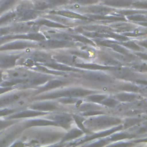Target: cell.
I'll use <instances>...</instances> for the list:
<instances>
[{
  "instance_id": "obj_1",
  "label": "cell",
  "mask_w": 147,
  "mask_h": 147,
  "mask_svg": "<svg viewBox=\"0 0 147 147\" xmlns=\"http://www.w3.org/2000/svg\"><path fill=\"white\" fill-rule=\"evenodd\" d=\"M64 133L61 131L54 129H34L32 132L29 131L22 136V138L28 139L30 144L45 145L51 142H60V140Z\"/></svg>"
},
{
  "instance_id": "obj_2",
  "label": "cell",
  "mask_w": 147,
  "mask_h": 147,
  "mask_svg": "<svg viewBox=\"0 0 147 147\" xmlns=\"http://www.w3.org/2000/svg\"><path fill=\"white\" fill-rule=\"evenodd\" d=\"M96 93L95 90L82 87H70V88H64V89L55 90V91L50 92L48 94H40L32 99V100H57L61 97H84V96L91 94Z\"/></svg>"
},
{
  "instance_id": "obj_3",
  "label": "cell",
  "mask_w": 147,
  "mask_h": 147,
  "mask_svg": "<svg viewBox=\"0 0 147 147\" xmlns=\"http://www.w3.org/2000/svg\"><path fill=\"white\" fill-rule=\"evenodd\" d=\"M122 123H123V120L119 118L110 117V116H106L104 114L90 117L87 119L85 118L83 122L85 127L90 133L111 128L113 126L121 124Z\"/></svg>"
},
{
  "instance_id": "obj_4",
  "label": "cell",
  "mask_w": 147,
  "mask_h": 147,
  "mask_svg": "<svg viewBox=\"0 0 147 147\" xmlns=\"http://www.w3.org/2000/svg\"><path fill=\"white\" fill-rule=\"evenodd\" d=\"M103 71H84L81 72L80 78L90 84L107 87L114 83V78L111 75L103 72Z\"/></svg>"
},
{
  "instance_id": "obj_5",
  "label": "cell",
  "mask_w": 147,
  "mask_h": 147,
  "mask_svg": "<svg viewBox=\"0 0 147 147\" xmlns=\"http://www.w3.org/2000/svg\"><path fill=\"white\" fill-rule=\"evenodd\" d=\"M74 6H67V9L75 11L78 13L83 14H91V15H100V16H106L111 15L113 12L116 11V9L112 7L107 6L105 5H88L80 6L79 5L74 4Z\"/></svg>"
},
{
  "instance_id": "obj_6",
  "label": "cell",
  "mask_w": 147,
  "mask_h": 147,
  "mask_svg": "<svg viewBox=\"0 0 147 147\" xmlns=\"http://www.w3.org/2000/svg\"><path fill=\"white\" fill-rule=\"evenodd\" d=\"M25 129L22 122L20 124L15 123L12 128L8 129L5 133H0V146H11Z\"/></svg>"
},
{
  "instance_id": "obj_7",
  "label": "cell",
  "mask_w": 147,
  "mask_h": 147,
  "mask_svg": "<svg viewBox=\"0 0 147 147\" xmlns=\"http://www.w3.org/2000/svg\"><path fill=\"white\" fill-rule=\"evenodd\" d=\"M32 92L31 90L23 89L19 91L10 93V94L0 95V109L5 108L9 105H12L17 103L18 101L22 100L23 99L26 98L31 95Z\"/></svg>"
},
{
  "instance_id": "obj_8",
  "label": "cell",
  "mask_w": 147,
  "mask_h": 147,
  "mask_svg": "<svg viewBox=\"0 0 147 147\" xmlns=\"http://www.w3.org/2000/svg\"><path fill=\"white\" fill-rule=\"evenodd\" d=\"M122 129H123V124H119V125H117V126H113L111 127V129H103V130H101L100 132H94V133H90L89 134H87V136H85L84 138H81L80 140H78L74 141V142H72L71 144V146H78V145H82L83 142H90V141H93L94 140H97L99 138H103L107 137L108 136L111 135L112 133L117 132V131H120Z\"/></svg>"
},
{
  "instance_id": "obj_9",
  "label": "cell",
  "mask_w": 147,
  "mask_h": 147,
  "mask_svg": "<svg viewBox=\"0 0 147 147\" xmlns=\"http://www.w3.org/2000/svg\"><path fill=\"white\" fill-rule=\"evenodd\" d=\"M111 74V76L113 78L122 79V80H128L130 82H133L137 78H140V75L138 74L135 73V71L127 67L124 66H115L112 68L107 71Z\"/></svg>"
},
{
  "instance_id": "obj_10",
  "label": "cell",
  "mask_w": 147,
  "mask_h": 147,
  "mask_svg": "<svg viewBox=\"0 0 147 147\" xmlns=\"http://www.w3.org/2000/svg\"><path fill=\"white\" fill-rule=\"evenodd\" d=\"M38 47L43 49H58V48H67L75 47L76 41H64L56 38L45 39L42 41H38Z\"/></svg>"
},
{
  "instance_id": "obj_11",
  "label": "cell",
  "mask_w": 147,
  "mask_h": 147,
  "mask_svg": "<svg viewBox=\"0 0 147 147\" xmlns=\"http://www.w3.org/2000/svg\"><path fill=\"white\" fill-rule=\"evenodd\" d=\"M38 47L37 45L32 42L30 40L25 39H15L12 41L7 42L0 46V51H7L22 50L27 48H35Z\"/></svg>"
},
{
  "instance_id": "obj_12",
  "label": "cell",
  "mask_w": 147,
  "mask_h": 147,
  "mask_svg": "<svg viewBox=\"0 0 147 147\" xmlns=\"http://www.w3.org/2000/svg\"><path fill=\"white\" fill-rule=\"evenodd\" d=\"M47 119H51L55 121L57 124L58 127H61L64 129H70L74 123L73 115L67 114L65 113H57L55 114L48 115V117H46Z\"/></svg>"
},
{
  "instance_id": "obj_13",
  "label": "cell",
  "mask_w": 147,
  "mask_h": 147,
  "mask_svg": "<svg viewBox=\"0 0 147 147\" xmlns=\"http://www.w3.org/2000/svg\"><path fill=\"white\" fill-rule=\"evenodd\" d=\"M29 109L43 112H53L57 111L61 109V107L57 103L53 101V100H37L35 103H32L28 106Z\"/></svg>"
},
{
  "instance_id": "obj_14",
  "label": "cell",
  "mask_w": 147,
  "mask_h": 147,
  "mask_svg": "<svg viewBox=\"0 0 147 147\" xmlns=\"http://www.w3.org/2000/svg\"><path fill=\"white\" fill-rule=\"evenodd\" d=\"M69 84H71V81L69 80H65V79H61H61L60 78H56V79L53 78L51 80H49L48 81H47L43 85L38 87V88L33 94L34 95H38V94H40L41 93H44V92L50 91V90H52L54 89H57V88H59L61 87H64V86H66Z\"/></svg>"
},
{
  "instance_id": "obj_15",
  "label": "cell",
  "mask_w": 147,
  "mask_h": 147,
  "mask_svg": "<svg viewBox=\"0 0 147 147\" xmlns=\"http://www.w3.org/2000/svg\"><path fill=\"white\" fill-rule=\"evenodd\" d=\"M28 57H29L32 60H33L37 64H42V65L55 61L52 58V55H51V54L46 52L45 51L40 50L31 51L28 54Z\"/></svg>"
},
{
  "instance_id": "obj_16",
  "label": "cell",
  "mask_w": 147,
  "mask_h": 147,
  "mask_svg": "<svg viewBox=\"0 0 147 147\" xmlns=\"http://www.w3.org/2000/svg\"><path fill=\"white\" fill-rule=\"evenodd\" d=\"M48 112H43V111H38L34 110H25L19 111L18 113H14L9 115V117L6 119H25V118H33L35 117H41V116H46L48 115Z\"/></svg>"
},
{
  "instance_id": "obj_17",
  "label": "cell",
  "mask_w": 147,
  "mask_h": 147,
  "mask_svg": "<svg viewBox=\"0 0 147 147\" xmlns=\"http://www.w3.org/2000/svg\"><path fill=\"white\" fill-rule=\"evenodd\" d=\"M49 14H55V15H59L66 17V18H71V19H76V20L81 21H88V22H94L92 21L90 18L87 17L84 15L78 13L77 11L71 10V9H61V10H51L48 12Z\"/></svg>"
},
{
  "instance_id": "obj_18",
  "label": "cell",
  "mask_w": 147,
  "mask_h": 147,
  "mask_svg": "<svg viewBox=\"0 0 147 147\" xmlns=\"http://www.w3.org/2000/svg\"><path fill=\"white\" fill-rule=\"evenodd\" d=\"M21 57V55H0V69L9 70L12 68Z\"/></svg>"
},
{
  "instance_id": "obj_19",
  "label": "cell",
  "mask_w": 147,
  "mask_h": 147,
  "mask_svg": "<svg viewBox=\"0 0 147 147\" xmlns=\"http://www.w3.org/2000/svg\"><path fill=\"white\" fill-rule=\"evenodd\" d=\"M52 58L58 63L71 67H75V64L80 62L78 61L80 60L79 57H75L74 55H71L68 52L67 54H57V55H52Z\"/></svg>"
},
{
  "instance_id": "obj_20",
  "label": "cell",
  "mask_w": 147,
  "mask_h": 147,
  "mask_svg": "<svg viewBox=\"0 0 147 147\" xmlns=\"http://www.w3.org/2000/svg\"><path fill=\"white\" fill-rule=\"evenodd\" d=\"M117 89L121 91L137 93V94H140L141 95L144 94L145 96L146 94V86H141V85H138L133 82L123 83L122 84L117 86Z\"/></svg>"
},
{
  "instance_id": "obj_21",
  "label": "cell",
  "mask_w": 147,
  "mask_h": 147,
  "mask_svg": "<svg viewBox=\"0 0 147 147\" xmlns=\"http://www.w3.org/2000/svg\"><path fill=\"white\" fill-rule=\"evenodd\" d=\"M97 61L99 64L104 65V66L115 67V66H123L124 65L122 62L119 61L118 60L113 57L109 53L100 52L97 55Z\"/></svg>"
},
{
  "instance_id": "obj_22",
  "label": "cell",
  "mask_w": 147,
  "mask_h": 147,
  "mask_svg": "<svg viewBox=\"0 0 147 147\" xmlns=\"http://www.w3.org/2000/svg\"><path fill=\"white\" fill-rule=\"evenodd\" d=\"M44 66L47 67L48 68L53 69V70L62 71V72H67V73L68 72H73V73L78 72V73H81V72L84 71L83 69L78 68V67H75L67 66V65H65V64L58 63V62L55 61H53L50 62V63L44 64Z\"/></svg>"
},
{
  "instance_id": "obj_23",
  "label": "cell",
  "mask_w": 147,
  "mask_h": 147,
  "mask_svg": "<svg viewBox=\"0 0 147 147\" xmlns=\"http://www.w3.org/2000/svg\"><path fill=\"white\" fill-rule=\"evenodd\" d=\"M25 128L36 127V126H57V124L53 120L48 119H32L23 122Z\"/></svg>"
},
{
  "instance_id": "obj_24",
  "label": "cell",
  "mask_w": 147,
  "mask_h": 147,
  "mask_svg": "<svg viewBox=\"0 0 147 147\" xmlns=\"http://www.w3.org/2000/svg\"><path fill=\"white\" fill-rule=\"evenodd\" d=\"M36 71H28L27 69H16V70H11L8 71L6 73L5 78L6 79L9 78H21V79H28L32 75H34Z\"/></svg>"
},
{
  "instance_id": "obj_25",
  "label": "cell",
  "mask_w": 147,
  "mask_h": 147,
  "mask_svg": "<svg viewBox=\"0 0 147 147\" xmlns=\"http://www.w3.org/2000/svg\"><path fill=\"white\" fill-rule=\"evenodd\" d=\"M110 27H111L114 30L115 32H132L136 28V25L133 23H126V21L122 22H114L110 23ZM120 33V34H121Z\"/></svg>"
},
{
  "instance_id": "obj_26",
  "label": "cell",
  "mask_w": 147,
  "mask_h": 147,
  "mask_svg": "<svg viewBox=\"0 0 147 147\" xmlns=\"http://www.w3.org/2000/svg\"><path fill=\"white\" fill-rule=\"evenodd\" d=\"M137 137V135L136 133H129L127 132H119V131H117L115 133H112L111 135L108 136L105 139L109 142H117V141H119V140H132L134 138Z\"/></svg>"
},
{
  "instance_id": "obj_27",
  "label": "cell",
  "mask_w": 147,
  "mask_h": 147,
  "mask_svg": "<svg viewBox=\"0 0 147 147\" xmlns=\"http://www.w3.org/2000/svg\"><path fill=\"white\" fill-rule=\"evenodd\" d=\"M134 0H100L101 3L114 9H129Z\"/></svg>"
},
{
  "instance_id": "obj_28",
  "label": "cell",
  "mask_w": 147,
  "mask_h": 147,
  "mask_svg": "<svg viewBox=\"0 0 147 147\" xmlns=\"http://www.w3.org/2000/svg\"><path fill=\"white\" fill-rule=\"evenodd\" d=\"M44 18H48L50 20H52L54 22H56L57 23L62 24V25H66L67 27L70 26H74L77 24L79 23L76 21V19H71V18H66L64 16H59V15H55V14H49L48 16H45Z\"/></svg>"
},
{
  "instance_id": "obj_29",
  "label": "cell",
  "mask_w": 147,
  "mask_h": 147,
  "mask_svg": "<svg viewBox=\"0 0 147 147\" xmlns=\"http://www.w3.org/2000/svg\"><path fill=\"white\" fill-rule=\"evenodd\" d=\"M32 24H34L35 25H38L39 27L41 26H46L48 28H64V29H67L69 27L66 26V25H62L60 23H57L56 22H54L50 19H47L46 18H38V19H35L34 21H32Z\"/></svg>"
},
{
  "instance_id": "obj_30",
  "label": "cell",
  "mask_w": 147,
  "mask_h": 147,
  "mask_svg": "<svg viewBox=\"0 0 147 147\" xmlns=\"http://www.w3.org/2000/svg\"><path fill=\"white\" fill-rule=\"evenodd\" d=\"M84 134V131L81 130L80 128L78 127H74V128L70 129V130L67 133H64V136L60 140V144H62L63 142H71L72 140H76L78 137L82 136Z\"/></svg>"
},
{
  "instance_id": "obj_31",
  "label": "cell",
  "mask_w": 147,
  "mask_h": 147,
  "mask_svg": "<svg viewBox=\"0 0 147 147\" xmlns=\"http://www.w3.org/2000/svg\"><path fill=\"white\" fill-rule=\"evenodd\" d=\"M76 67L83 70H89V71H109L113 67L104 66L96 63H84V62H78L75 64Z\"/></svg>"
},
{
  "instance_id": "obj_32",
  "label": "cell",
  "mask_w": 147,
  "mask_h": 147,
  "mask_svg": "<svg viewBox=\"0 0 147 147\" xmlns=\"http://www.w3.org/2000/svg\"><path fill=\"white\" fill-rule=\"evenodd\" d=\"M115 98L119 102H132V101L136 100L142 99V96L141 94H138L137 93H132V92H122V93H118L115 95Z\"/></svg>"
},
{
  "instance_id": "obj_33",
  "label": "cell",
  "mask_w": 147,
  "mask_h": 147,
  "mask_svg": "<svg viewBox=\"0 0 147 147\" xmlns=\"http://www.w3.org/2000/svg\"><path fill=\"white\" fill-rule=\"evenodd\" d=\"M82 29L85 31H89V32H100V33H110L115 31L112 28L107 25H87L80 26Z\"/></svg>"
},
{
  "instance_id": "obj_34",
  "label": "cell",
  "mask_w": 147,
  "mask_h": 147,
  "mask_svg": "<svg viewBox=\"0 0 147 147\" xmlns=\"http://www.w3.org/2000/svg\"><path fill=\"white\" fill-rule=\"evenodd\" d=\"M146 117L144 116V117H135V116H132V117H128L123 120V129L128 128H132L133 126H137L140 124L142 123L143 122L146 121Z\"/></svg>"
},
{
  "instance_id": "obj_35",
  "label": "cell",
  "mask_w": 147,
  "mask_h": 147,
  "mask_svg": "<svg viewBox=\"0 0 147 147\" xmlns=\"http://www.w3.org/2000/svg\"><path fill=\"white\" fill-rule=\"evenodd\" d=\"M33 9V5H32V1L31 0H22L18 2L17 6H16L15 11H16L17 18H19L23 13H25V11L28 9Z\"/></svg>"
},
{
  "instance_id": "obj_36",
  "label": "cell",
  "mask_w": 147,
  "mask_h": 147,
  "mask_svg": "<svg viewBox=\"0 0 147 147\" xmlns=\"http://www.w3.org/2000/svg\"><path fill=\"white\" fill-rule=\"evenodd\" d=\"M38 11H36L34 9H28L25 13H23L19 18H17L16 21L17 22H32L38 18Z\"/></svg>"
},
{
  "instance_id": "obj_37",
  "label": "cell",
  "mask_w": 147,
  "mask_h": 147,
  "mask_svg": "<svg viewBox=\"0 0 147 147\" xmlns=\"http://www.w3.org/2000/svg\"><path fill=\"white\" fill-rule=\"evenodd\" d=\"M17 18L15 10L8 11L6 13H3L0 16V27L9 24L12 21H15Z\"/></svg>"
},
{
  "instance_id": "obj_38",
  "label": "cell",
  "mask_w": 147,
  "mask_h": 147,
  "mask_svg": "<svg viewBox=\"0 0 147 147\" xmlns=\"http://www.w3.org/2000/svg\"><path fill=\"white\" fill-rule=\"evenodd\" d=\"M21 0H0V16L17 5Z\"/></svg>"
},
{
  "instance_id": "obj_39",
  "label": "cell",
  "mask_w": 147,
  "mask_h": 147,
  "mask_svg": "<svg viewBox=\"0 0 147 147\" xmlns=\"http://www.w3.org/2000/svg\"><path fill=\"white\" fill-rule=\"evenodd\" d=\"M32 5H33V9L38 11L51 9L50 5L48 4V2L46 0H32Z\"/></svg>"
},
{
  "instance_id": "obj_40",
  "label": "cell",
  "mask_w": 147,
  "mask_h": 147,
  "mask_svg": "<svg viewBox=\"0 0 147 147\" xmlns=\"http://www.w3.org/2000/svg\"><path fill=\"white\" fill-rule=\"evenodd\" d=\"M107 96L106 94H97L96 93H95V94H89L84 97L86 101H89V102L95 103H100L101 101H103Z\"/></svg>"
},
{
  "instance_id": "obj_41",
  "label": "cell",
  "mask_w": 147,
  "mask_h": 147,
  "mask_svg": "<svg viewBox=\"0 0 147 147\" xmlns=\"http://www.w3.org/2000/svg\"><path fill=\"white\" fill-rule=\"evenodd\" d=\"M133 71H136V72H140V73H144L146 74L147 72V65L146 61L140 63V61L133 62L130 64V67Z\"/></svg>"
},
{
  "instance_id": "obj_42",
  "label": "cell",
  "mask_w": 147,
  "mask_h": 147,
  "mask_svg": "<svg viewBox=\"0 0 147 147\" xmlns=\"http://www.w3.org/2000/svg\"><path fill=\"white\" fill-rule=\"evenodd\" d=\"M119 44L127 49L134 51H142V47L139 45L137 43H136L135 41L128 40L126 41H119Z\"/></svg>"
},
{
  "instance_id": "obj_43",
  "label": "cell",
  "mask_w": 147,
  "mask_h": 147,
  "mask_svg": "<svg viewBox=\"0 0 147 147\" xmlns=\"http://www.w3.org/2000/svg\"><path fill=\"white\" fill-rule=\"evenodd\" d=\"M37 64V63L32 60L29 57H25V58H22L21 57L17 61V63H16V65H19V66L25 67H27V68H32L34 66H35Z\"/></svg>"
},
{
  "instance_id": "obj_44",
  "label": "cell",
  "mask_w": 147,
  "mask_h": 147,
  "mask_svg": "<svg viewBox=\"0 0 147 147\" xmlns=\"http://www.w3.org/2000/svg\"><path fill=\"white\" fill-rule=\"evenodd\" d=\"M73 118L74 122L76 123V124L78 125V128H80L81 130L84 131V133L85 134H89V133H90V132L85 127L84 123H83V122H84V120L85 119L84 117H83L81 115H80V116H78V115H73Z\"/></svg>"
},
{
  "instance_id": "obj_45",
  "label": "cell",
  "mask_w": 147,
  "mask_h": 147,
  "mask_svg": "<svg viewBox=\"0 0 147 147\" xmlns=\"http://www.w3.org/2000/svg\"><path fill=\"white\" fill-rule=\"evenodd\" d=\"M102 106L104 107H108L113 108L116 107L119 104V101H118L117 99L113 98V97H106L103 101H101L100 103Z\"/></svg>"
},
{
  "instance_id": "obj_46",
  "label": "cell",
  "mask_w": 147,
  "mask_h": 147,
  "mask_svg": "<svg viewBox=\"0 0 147 147\" xmlns=\"http://www.w3.org/2000/svg\"><path fill=\"white\" fill-rule=\"evenodd\" d=\"M146 0H134L131 4L129 9H138V10H146Z\"/></svg>"
},
{
  "instance_id": "obj_47",
  "label": "cell",
  "mask_w": 147,
  "mask_h": 147,
  "mask_svg": "<svg viewBox=\"0 0 147 147\" xmlns=\"http://www.w3.org/2000/svg\"><path fill=\"white\" fill-rule=\"evenodd\" d=\"M126 18L129 21H132L134 23L142 22H146V14H134L131 16H126Z\"/></svg>"
},
{
  "instance_id": "obj_48",
  "label": "cell",
  "mask_w": 147,
  "mask_h": 147,
  "mask_svg": "<svg viewBox=\"0 0 147 147\" xmlns=\"http://www.w3.org/2000/svg\"><path fill=\"white\" fill-rule=\"evenodd\" d=\"M16 123H18V119H0V132L4 129H6Z\"/></svg>"
},
{
  "instance_id": "obj_49",
  "label": "cell",
  "mask_w": 147,
  "mask_h": 147,
  "mask_svg": "<svg viewBox=\"0 0 147 147\" xmlns=\"http://www.w3.org/2000/svg\"><path fill=\"white\" fill-rule=\"evenodd\" d=\"M46 1L50 5L51 9L70 5V2L68 0H46Z\"/></svg>"
},
{
  "instance_id": "obj_50",
  "label": "cell",
  "mask_w": 147,
  "mask_h": 147,
  "mask_svg": "<svg viewBox=\"0 0 147 147\" xmlns=\"http://www.w3.org/2000/svg\"><path fill=\"white\" fill-rule=\"evenodd\" d=\"M70 4L79 5H88L96 4L100 0H68Z\"/></svg>"
},
{
  "instance_id": "obj_51",
  "label": "cell",
  "mask_w": 147,
  "mask_h": 147,
  "mask_svg": "<svg viewBox=\"0 0 147 147\" xmlns=\"http://www.w3.org/2000/svg\"><path fill=\"white\" fill-rule=\"evenodd\" d=\"M68 53L71 54V55H74L75 57H79V58H84V59H89L90 55L87 53L84 52L81 50H78V49H73V50L68 51Z\"/></svg>"
},
{
  "instance_id": "obj_52",
  "label": "cell",
  "mask_w": 147,
  "mask_h": 147,
  "mask_svg": "<svg viewBox=\"0 0 147 147\" xmlns=\"http://www.w3.org/2000/svg\"><path fill=\"white\" fill-rule=\"evenodd\" d=\"M57 101L62 104H75L79 100L76 97H71V96H67V97H61L57 99Z\"/></svg>"
},
{
  "instance_id": "obj_53",
  "label": "cell",
  "mask_w": 147,
  "mask_h": 147,
  "mask_svg": "<svg viewBox=\"0 0 147 147\" xmlns=\"http://www.w3.org/2000/svg\"><path fill=\"white\" fill-rule=\"evenodd\" d=\"M143 140H146V139L145 138ZM140 141H142V140H131V141H120L119 140V142H115V143H113V144H110L112 145V146H135L136 142H140Z\"/></svg>"
},
{
  "instance_id": "obj_54",
  "label": "cell",
  "mask_w": 147,
  "mask_h": 147,
  "mask_svg": "<svg viewBox=\"0 0 147 147\" xmlns=\"http://www.w3.org/2000/svg\"><path fill=\"white\" fill-rule=\"evenodd\" d=\"M104 114V113L103 111H101V110H88V111H85V112L80 113V115L83 116V117H94V116H96V115Z\"/></svg>"
},
{
  "instance_id": "obj_55",
  "label": "cell",
  "mask_w": 147,
  "mask_h": 147,
  "mask_svg": "<svg viewBox=\"0 0 147 147\" xmlns=\"http://www.w3.org/2000/svg\"><path fill=\"white\" fill-rule=\"evenodd\" d=\"M109 141L106 140L105 137L104 139H102V138H99L97 141H95V142H93L90 144H85L86 146H107L109 145Z\"/></svg>"
},
{
  "instance_id": "obj_56",
  "label": "cell",
  "mask_w": 147,
  "mask_h": 147,
  "mask_svg": "<svg viewBox=\"0 0 147 147\" xmlns=\"http://www.w3.org/2000/svg\"><path fill=\"white\" fill-rule=\"evenodd\" d=\"M17 112L16 109H11V108H2L0 109V117H5V116H9V115Z\"/></svg>"
},
{
  "instance_id": "obj_57",
  "label": "cell",
  "mask_w": 147,
  "mask_h": 147,
  "mask_svg": "<svg viewBox=\"0 0 147 147\" xmlns=\"http://www.w3.org/2000/svg\"><path fill=\"white\" fill-rule=\"evenodd\" d=\"M12 34L11 32V28L10 26L7 27H0V36L6 35V34Z\"/></svg>"
},
{
  "instance_id": "obj_58",
  "label": "cell",
  "mask_w": 147,
  "mask_h": 147,
  "mask_svg": "<svg viewBox=\"0 0 147 147\" xmlns=\"http://www.w3.org/2000/svg\"><path fill=\"white\" fill-rule=\"evenodd\" d=\"M15 89L14 87H0V95L5 94V93H8L9 91H12Z\"/></svg>"
},
{
  "instance_id": "obj_59",
  "label": "cell",
  "mask_w": 147,
  "mask_h": 147,
  "mask_svg": "<svg viewBox=\"0 0 147 147\" xmlns=\"http://www.w3.org/2000/svg\"><path fill=\"white\" fill-rule=\"evenodd\" d=\"M134 55L137 57H139L140 60H143L144 61H146L147 59V55L146 53H142V51H135Z\"/></svg>"
},
{
  "instance_id": "obj_60",
  "label": "cell",
  "mask_w": 147,
  "mask_h": 147,
  "mask_svg": "<svg viewBox=\"0 0 147 147\" xmlns=\"http://www.w3.org/2000/svg\"><path fill=\"white\" fill-rule=\"evenodd\" d=\"M2 76H3V70L0 69V78H2Z\"/></svg>"
},
{
  "instance_id": "obj_61",
  "label": "cell",
  "mask_w": 147,
  "mask_h": 147,
  "mask_svg": "<svg viewBox=\"0 0 147 147\" xmlns=\"http://www.w3.org/2000/svg\"><path fill=\"white\" fill-rule=\"evenodd\" d=\"M2 80H3V79H2V78H0V84H1V82H2Z\"/></svg>"
}]
</instances>
